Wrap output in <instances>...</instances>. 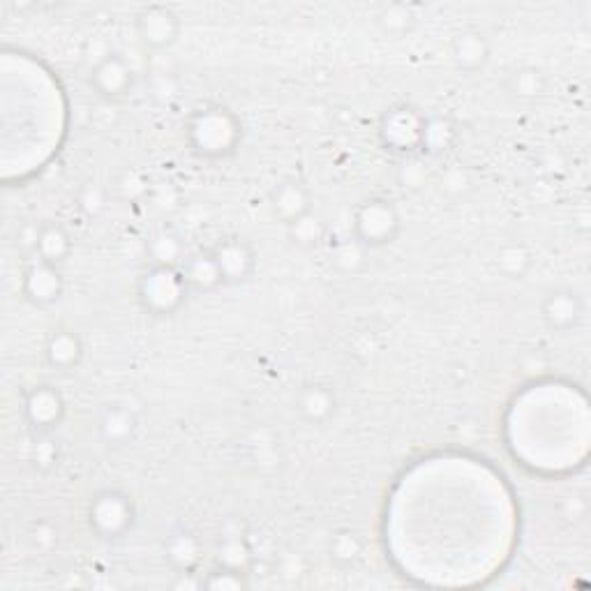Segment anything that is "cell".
<instances>
[{
	"label": "cell",
	"instance_id": "obj_1",
	"mask_svg": "<svg viewBox=\"0 0 591 591\" xmlns=\"http://www.w3.org/2000/svg\"><path fill=\"white\" fill-rule=\"evenodd\" d=\"M515 501L501 474L483 460L439 455L421 460L395 485L386 538L402 564L465 552L469 571L501 568L515 541Z\"/></svg>",
	"mask_w": 591,
	"mask_h": 591
},
{
	"label": "cell",
	"instance_id": "obj_2",
	"mask_svg": "<svg viewBox=\"0 0 591 591\" xmlns=\"http://www.w3.org/2000/svg\"><path fill=\"white\" fill-rule=\"evenodd\" d=\"M589 437L585 393L564 381L529 386L508 409V448L522 467L538 474L555 476L585 467Z\"/></svg>",
	"mask_w": 591,
	"mask_h": 591
},
{
	"label": "cell",
	"instance_id": "obj_3",
	"mask_svg": "<svg viewBox=\"0 0 591 591\" xmlns=\"http://www.w3.org/2000/svg\"><path fill=\"white\" fill-rule=\"evenodd\" d=\"M187 137H190V144L199 155L224 157L234 153L238 139H241V125L231 111L208 107L192 116Z\"/></svg>",
	"mask_w": 591,
	"mask_h": 591
},
{
	"label": "cell",
	"instance_id": "obj_4",
	"mask_svg": "<svg viewBox=\"0 0 591 591\" xmlns=\"http://www.w3.org/2000/svg\"><path fill=\"white\" fill-rule=\"evenodd\" d=\"M187 291L181 268L153 266L139 284L141 303L153 314H174L185 303Z\"/></svg>",
	"mask_w": 591,
	"mask_h": 591
},
{
	"label": "cell",
	"instance_id": "obj_5",
	"mask_svg": "<svg viewBox=\"0 0 591 591\" xmlns=\"http://www.w3.org/2000/svg\"><path fill=\"white\" fill-rule=\"evenodd\" d=\"M400 234V213L388 199H370L356 211L354 238L365 248H381Z\"/></svg>",
	"mask_w": 591,
	"mask_h": 591
},
{
	"label": "cell",
	"instance_id": "obj_6",
	"mask_svg": "<svg viewBox=\"0 0 591 591\" xmlns=\"http://www.w3.org/2000/svg\"><path fill=\"white\" fill-rule=\"evenodd\" d=\"M88 520H91V527L97 536L121 538L125 531L132 527V501L127 499L123 492L116 490L100 492V495L93 499L91 511H88Z\"/></svg>",
	"mask_w": 591,
	"mask_h": 591
},
{
	"label": "cell",
	"instance_id": "obj_7",
	"mask_svg": "<svg viewBox=\"0 0 591 591\" xmlns=\"http://www.w3.org/2000/svg\"><path fill=\"white\" fill-rule=\"evenodd\" d=\"M26 421L37 432H51L61 425L65 416V400L54 386H35L24 402Z\"/></svg>",
	"mask_w": 591,
	"mask_h": 591
},
{
	"label": "cell",
	"instance_id": "obj_8",
	"mask_svg": "<svg viewBox=\"0 0 591 591\" xmlns=\"http://www.w3.org/2000/svg\"><path fill=\"white\" fill-rule=\"evenodd\" d=\"M91 84L97 95L107 97V100H118V97L130 93L134 84L132 67L118 54H107L93 67Z\"/></svg>",
	"mask_w": 591,
	"mask_h": 591
},
{
	"label": "cell",
	"instance_id": "obj_9",
	"mask_svg": "<svg viewBox=\"0 0 591 591\" xmlns=\"http://www.w3.org/2000/svg\"><path fill=\"white\" fill-rule=\"evenodd\" d=\"M423 130L425 121L414 109H395L381 125V137L395 151H414L416 146H423Z\"/></svg>",
	"mask_w": 591,
	"mask_h": 591
},
{
	"label": "cell",
	"instance_id": "obj_10",
	"mask_svg": "<svg viewBox=\"0 0 591 591\" xmlns=\"http://www.w3.org/2000/svg\"><path fill=\"white\" fill-rule=\"evenodd\" d=\"M178 19L176 14L162 5H153L139 14L137 31L146 47L167 49L178 37Z\"/></svg>",
	"mask_w": 591,
	"mask_h": 591
},
{
	"label": "cell",
	"instance_id": "obj_11",
	"mask_svg": "<svg viewBox=\"0 0 591 591\" xmlns=\"http://www.w3.org/2000/svg\"><path fill=\"white\" fill-rule=\"evenodd\" d=\"M24 296L35 305H51L63 296V275L58 266L37 259L24 275Z\"/></svg>",
	"mask_w": 591,
	"mask_h": 591
},
{
	"label": "cell",
	"instance_id": "obj_12",
	"mask_svg": "<svg viewBox=\"0 0 591 591\" xmlns=\"http://www.w3.org/2000/svg\"><path fill=\"white\" fill-rule=\"evenodd\" d=\"M215 261H218V268L222 273L224 284L231 282H243L252 275L254 268V252L252 248L241 238H229V241H222L218 248L211 250Z\"/></svg>",
	"mask_w": 591,
	"mask_h": 591
},
{
	"label": "cell",
	"instance_id": "obj_13",
	"mask_svg": "<svg viewBox=\"0 0 591 591\" xmlns=\"http://www.w3.org/2000/svg\"><path fill=\"white\" fill-rule=\"evenodd\" d=\"M271 211L280 222L294 224L303 215L312 213L310 190L298 181H284L271 192Z\"/></svg>",
	"mask_w": 591,
	"mask_h": 591
},
{
	"label": "cell",
	"instance_id": "obj_14",
	"mask_svg": "<svg viewBox=\"0 0 591 591\" xmlns=\"http://www.w3.org/2000/svg\"><path fill=\"white\" fill-rule=\"evenodd\" d=\"M582 314V301L573 291H555L545 298L543 303V319L545 324L555 331H568L578 324Z\"/></svg>",
	"mask_w": 591,
	"mask_h": 591
},
{
	"label": "cell",
	"instance_id": "obj_15",
	"mask_svg": "<svg viewBox=\"0 0 591 591\" xmlns=\"http://www.w3.org/2000/svg\"><path fill=\"white\" fill-rule=\"evenodd\" d=\"M488 58L490 44L481 31H462L453 40V61L462 72H478Z\"/></svg>",
	"mask_w": 591,
	"mask_h": 591
},
{
	"label": "cell",
	"instance_id": "obj_16",
	"mask_svg": "<svg viewBox=\"0 0 591 591\" xmlns=\"http://www.w3.org/2000/svg\"><path fill=\"white\" fill-rule=\"evenodd\" d=\"M335 405L338 400H335L333 388L326 384H310L298 395V411L305 421L314 425L326 423L335 414Z\"/></svg>",
	"mask_w": 591,
	"mask_h": 591
},
{
	"label": "cell",
	"instance_id": "obj_17",
	"mask_svg": "<svg viewBox=\"0 0 591 591\" xmlns=\"http://www.w3.org/2000/svg\"><path fill=\"white\" fill-rule=\"evenodd\" d=\"M181 271H183L187 287L194 289V291H211V289H218L220 284H224L222 273L218 268V261H215L213 252L192 254V257H187L183 261Z\"/></svg>",
	"mask_w": 591,
	"mask_h": 591
},
{
	"label": "cell",
	"instance_id": "obj_18",
	"mask_svg": "<svg viewBox=\"0 0 591 591\" xmlns=\"http://www.w3.org/2000/svg\"><path fill=\"white\" fill-rule=\"evenodd\" d=\"M44 354H47L51 368L72 370L77 368L81 356H84V344H81V338L74 331H56L47 340Z\"/></svg>",
	"mask_w": 591,
	"mask_h": 591
},
{
	"label": "cell",
	"instance_id": "obj_19",
	"mask_svg": "<svg viewBox=\"0 0 591 591\" xmlns=\"http://www.w3.org/2000/svg\"><path fill=\"white\" fill-rule=\"evenodd\" d=\"M72 250V238L67 234L61 224L51 222L40 227V236H37V259L47 261V264L61 266L63 261L70 257Z\"/></svg>",
	"mask_w": 591,
	"mask_h": 591
},
{
	"label": "cell",
	"instance_id": "obj_20",
	"mask_svg": "<svg viewBox=\"0 0 591 591\" xmlns=\"http://www.w3.org/2000/svg\"><path fill=\"white\" fill-rule=\"evenodd\" d=\"M137 430V416L125 407H109L102 414L100 437L109 446H123L134 437Z\"/></svg>",
	"mask_w": 591,
	"mask_h": 591
},
{
	"label": "cell",
	"instance_id": "obj_21",
	"mask_svg": "<svg viewBox=\"0 0 591 591\" xmlns=\"http://www.w3.org/2000/svg\"><path fill=\"white\" fill-rule=\"evenodd\" d=\"M151 257L155 266H164V268H181L185 261V252L181 241L169 231H162L151 241Z\"/></svg>",
	"mask_w": 591,
	"mask_h": 591
},
{
	"label": "cell",
	"instance_id": "obj_22",
	"mask_svg": "<svg viewBox=\"0 0 591 591\" xmlns=\"http://www.w3.org/2000/svg\"><path fill=\"white\" fill-rule=\"evenodd\" d=\"M495 264L497 271L504 273L506 278H522L531 266V254L527 252L525 245H504V248L497 252Z\"/></svg>",
	"mask_w": 591,
	"mask_h": 591
},
{
	"label": "cell",
	"instance_id": "obj_23",
	"mask_svg": "<svg viewBox=\"0 0 591 591\" xmlns=\"http://www.w3.org/2000/svg\"><path fill=\"white\" fill-rule=\"evenodd\" d=\"M289 234L294 238V243L301 245V248H314L319 241H324L326 236V227L317 215L308 213L303 215L301 220H296L294 224H289Z\"/></svg>",
	"mask_w": 591,
	"mask_h": 591
},
{
	"label": "cell",
	"instance_id": "obj_24",
	"mask_svg": "<svg viewBox=\"0 0 591 591\" xmlns=\"http://www.w3.org/2000/svg\"><path fill=\"white\" fill-rule=\"evenodd\" d=\"M543 88H545L543 74L534 70V67H522V70H515L511 74V91L518 97L531 100V97L541 95Z\"/></svg>",
	"mask_w": 591,
	"mask_h": 591
},
{
	"label": "cell",
	"instance_id": "obj_25",
	"mask_svg": "<svg viewBox=\"0 0 591 591\" xmlns=\"http://www.w3.org/2000/svg\"><path fill=\"white\" fill-rule=\"evenodd\" d=\"M379 24L386 33L400 35V33L409 31L411 24H414V17H411V12L407 10L405 5H391L379 14Z\"/></svg>",
	"mask_w": 591,
	"mask_h": 591
},
{
	"label": "cell",
	"instance_id": "obj_26",
	"mask_svg": "<svg viewBox=\"0 0 591 591\" xmlns=\"http://www.w3.org/2000/svg\"><path fill=\"white\" fill-rule=\"evenodd\" d=\"M358 555H361V541L351 531H340L331 541V557L340 564H351Z\"/></svg>",
	"mask_w": 591,
	"mask_h": 591
},
{
	"label": "cell",
	"instance_id": "obj_27",
	"mask_svg": "<svg viewBox=\"0 0 591 591\" xmlns=\"http://www.w3.org/2000/svg\"><path fill=\"white\" fill-rule=\"evenodd\" d=\"M365 252H368V248H365V245H361L354 238V241L338 245V248H335L333 259H335V264L344 268V271H356L358 266H363Z\"/></svg>",
	"mask_w": 591,
	"mask_h": 591
},
{
	"label": "cell",
	"instance_id": "obj_28",
	"mask_svg": "<svg viewBox=\"0 0 591 591\" xmlns=\"http://www.w3.org/2000/svg\"><path fill=\"white\" fill-rule=\"evenodd\" d=\"M250 561V550L245 548L241 538H234V541H227L220 550V564L227 568H234V571H243Z\"/></svg>",
	"mask_w": 591,
	"mask_h": 591
},
{
	"label": "cell",
	"instance_id": "obj_29",
	"mask_svg": "<svg viewBox=\"0 0 591 591\" xmlns=\"http://www.w3.org/2000/svg\"><path fill=\"white\" fill-rule=\"evenodd\" d=\"M201 585L208 589H243L248 587V580H245L243 571H234V568L220 566L218 571L208 575V580L201 582Z\"/></svg>",
	"mask_w": 591,
	"mask_h": 591
},
{
	"label": "cell",
	"instance_id": "obj_30",
	"mask_svg": "<svg viewBox=\"0 0 591 591\" xmlns=\"http://www.w3.org/2000/svg\"><path fill=\"white\" fill-rule=\"evenodd\" d=\"M169 557L181 568H190L197 561V543L190 536H176L169 545Z\"/></svg>",
	"mask_w": 591,
	"mask_h": 591
},
{
	"label": "cell",
	"instance_id": "obj_31",
	"mask_svg": "<svg viewBox=\"0 0 591 591\" xmlns=\"http://www.w3.org/2000/svg\"><path fill=\"white\" fill-rule=\"evenodd\" d=\"M86 192L91 194V197H81V208H84V211H88V213H97L100 211V208L104 206V197H102V190L100 187H86Z\"/></svg>",
	"mask_w": 591,
	"mask_h": 591
}]
</instances>
